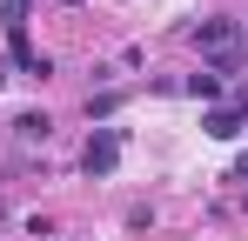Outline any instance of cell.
Segmentation results:
<instances>
[{
    "mask_svg": "<svg viewBox=\"0 0 248 241\" xmlns=\"http://www.w3.org/2000/svg\"><path fill=\"white\" fill-rule=\"evenodd\" d=\"M235 114H242V134H248V87L235 94Z\"/></svg>",
    "mask_w": 248,
    "mask_h": 241,
    "instance_id": "8",
    "label": "cell"
},
{
    "mask_svg": "<svg viewBox=\"0 0 248 241\" xmlns=\"http://www.w3.org/2000/svg\"><path fill=\"white\" fill-rule=\"evenodd\" d=\"M202 134H208V141H235V134H242V114L215 101V107H208V114H202Z\"/></svg>",
    "mask_w": 248,
    "mask_h": 241,
    "instance_id": "2",
    "label": "cell"
},
{
    "mask_svg": "<svg viewBox=\"0 0 248 241\" xmlns=\"http://www.w3.org/2000/svg\"><path fill=\"white\" fill-rule=\"evenodd\" d=\"M228 181H248V154H235V167H228Z\"/></svg>",
    "mask_w": 248,
    "mask_h": 241,
    "instance_id": "7",
    "label": "cell"
},
{
    "mask_svg": "<svg viewBox=\"0 0 248 241\" xmlns=\"http://www.w3.org/2000/svg\"><path fill=\"white\" fill-rule=\"evenodd\" d=\"M14 134H20V141H47V134H54V120H47L41 107H27V114L14 120Z\"/></svg>",
    "mask_w": 248,
    "mask_h": 241,
    "instance_id": "5",
    "label": "cell"
},
{
    "mask_svg": "<svg viewBox=\"0 0 248 241\" xmlns=\"http://www.w3.org/2000/svg\"><path fill=\"white\" fill-rule=\"evenodd\" d=\"M27 14H34V0H0V27H7V40L27 34Z\"/></svg>",
    "mask_w": 248,
    "mask_h": 241,
    "instance_id": "4",
    "label": "cell"
},
{
    "mask_svg": "<svg viewBox=\"0 0 248 241\" xmlns=\"http://www.w3.org/2000/svg\"><path fill=\"white\" fill-rule=\"evenodd\" d=\"M127 101V87H108V94H87V120H114Z\"/></svg>",
    "mask_w": 248,
    "mask_h": 241,
    "instance_id": "3",
    "label": "cell"
},
{
    "mask_svg": "<svg viewBox=\"0 0 248 241\" xmlns=\"http://www.w3.org/2000/svg\"><path fill=\"white\" fill-rule=\"evenodd\" d=\"M181 87H188L195 101H208V107L221 101V74H188V80H181Z\"/></svg>",
    "mask_w": 248,
    "mask_h": 241,
    "instance_id": "6",
    "label": "cell"
},
{
    "mask_svg": "<svg viewBox=\"0 0 248 241\" xmlns=\"http://www.w3.org/2000/svg\"><path fill=\"white\" fill-rule=\"evenodd\" d=\"M114 167H121V127H94L87 148H81V174L87 181H108Z\"/></svg>",
    "mask_w": 248,
    "mask_h": 241,
    "instance_id": "1",
    "label": "cell"
},
{
    "mask_svg": "<svg viewBox=\"0 0 248 241\" xmlns=\"http://www.w3.org/2000/svg\"><path fill=\"white\" fill-rule=\"evenodd\" d=\"M61 7H87V0H61Z\"/></svg>",
    "mask_w": 248,
    "mask_h": 241,
    "instance_id": "9",
    "label": "cell"
}]
</instances>
